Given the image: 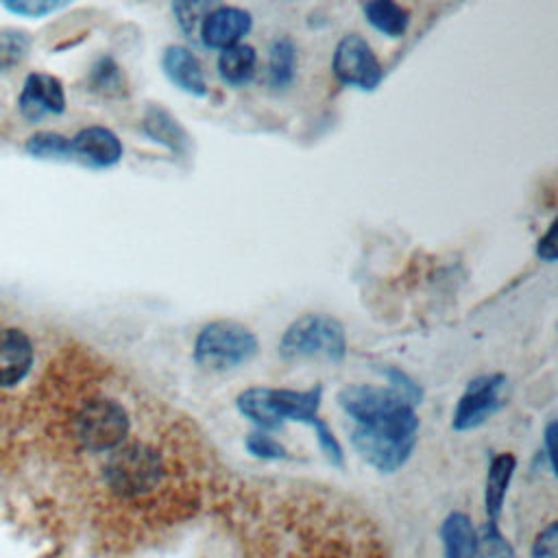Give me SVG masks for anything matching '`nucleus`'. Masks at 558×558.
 I'll use <instances>...</instances> for the list:
<instances>
[{"label":"nucleus","instance_id":"obj_1","mask_svg":"<svg viewBox=\"0 0 558 558\" xmlns=\"http://www.w3.org/2000/svg\"><path fill=\"white\" fill-rule=\"evenodd\" d=\"M338 403L353 421L351 442L355 451L377 471L392 473L405 464L418 432L414 401L395 388L347 386Z\"/></svg>","mask_w":558,"mask_h":558},{"label":"nucleus","instance_id":"obj_2","mask_svg":"<svg viewBox=\"0 0 558 558\" xmlns=\"http://www.w3.org/2000/svg\"><path fill=\"white\" fill-rule=\"evenodd\" d=\"M323 388L290 390V388H246L238 397V410L251 418L262 432L279 429L286 421H299L314 427L318 445L331 464H342V447L318 416Z\"/></svg>","mask_w":558,"mask_h":558},{"label":"nucleus","instance_id":"obj_3","mask_svg":"<svg viewBox=\"0 0 558 558\" xmlns=\"http://www.w3.org/2000/svg\"><path fill=\"white\" fill-rule=\"evenodd\" d=\"M279 353L290 360L320 357L338 362L347 353L344 327L329 314H303L283 331Z\"/></svg>","mask_w":558,"mask_h":558},{"label":"nucleus","instance_id":"obj_4","mask_svg":"<svg viewBox=\"0 0 558 558\" xmlns=\"http://www.w3.org/2000/svg\"><path fill=\"white\" fill-rule=\"evenodd\" d=\"M257 353L255 333L238 320H214L194 340V362L209 371H229Z\"/></svg>","mask_w":558,"mask_h":558},{"label":"nucleus","instance_id":"obj_5","mask_svg":"<svg viewBox=\"0 0 558 558\" xmlns=\"http://www.w3.org/2000/svg\"><path fill=\"white\" fill-rule=\"evenodd\" d=\"M331 72L338 83L347 87H357L362 92H373L384 81L379 59L375 57L368 41L357 33H349L336 44Z\"/></svg>","mask_w":558,"mask_h":558},{"label":"nucleus","instance_id":"obj_6","mask_svg":"<svg viewBox=\"0 0 558 558\" xmlns=\"http://www.w3.org/2000/svg\"><path fill=\"white\" fill-rule=\"evenodd\" d=\"M504 375H482L475 377L466 390L462 392L456 410H453V418L451 425L458 432H466V429H475L482 423H486V418L499 408L501 403V386H504Z\"/></svg>","mask_w":558,"mask_h":558},{"label":"nucleus","instance_id":"obj_7","mask_svg":"<svg viewBox=\"0 0 558 558\" xmlns=\"http://www.w3.org/2000/svg\"><path fill=\"white\" fill-rule=\"evenodd\" d=\"M17 109L28 122H39L48 116H61L65 111L63 83L48 72H31L17 96Z\"/></svg>","mask_w":558,"mask_h":558},{"label":"nucleus","instance_id":"obj_8","mask_svg":"<svg viewBox=\"0 0 558 558\" xmlns=\"http://www.w3.org/2000/svg\"><path fill=\"white\" fill-rule=\"evenodd\" d=\"M70 148H72V161L87 168H96V170L120 163L124 155V146L120 137L111 129L100 124L81 129L74 137H70Z\"/></svg>","mask_w":558,"mask_h":558},{"label":"nucleus","instance_id":"obj_9","mask_svg":"<svg viewBox=\"0 0 558 558\" xmlns=\"http://www.w3.org/2000/svg\"><path fill=\"white\" fill-rule=\"evenodd\" d=\"M251 28H253V15L246 9L220 4L205 17L198 31V39L205 48L225 50L229 46L240 44L242 37L251 33Z\"/></svg>","mask_w":558,"mask_h":558},{"label":"nucleus","instance_id":"obj_10","mask_svg":"<svg viewBox=\"0 0 558 558\" xmlns=\"http://www.w3.org/2000/svg\"><path fill=\"white\" fill-rule=\"evenodd\" d=\"M161 70H163L166 78L181 92L196 96V98H205L209 94V87H207V81L203 74V65L190 48L179 46V44L166 46L161 52Z\"/></svg>","mask_w":558,"mask_h":558},{"label":"nucleus","instance_id":"obj_11","mask_svg":"<svg viewBox=\"0 0 558 558\" xmlns=\"http://www.w3.org/2000/svg\"><path fill=\"white\" fill-rule=\"evenodd\" d=\"M33 364L31 338L17 327L0 329V386H13L26 377Z\"/></svg>","mask_w":558,"mask_h":558},{"label":"nucleus","instance_id":"obj_12","mask_svg":"<svg viewBox=\"0 0 558 558\" xmlns=\"http://www.w3.org/2000/svg\"><path fill=\"white\" fill-rule=\"evenodd\" d=\"M142 131L153 142L166 146L170 153L185 157L192 148V137L181 122L161 105H148L142 118Z\"/></svg>","mask_w":558,"mask_h":558},{"label":"nucleus","instance_id":"obj_13","mask_svg":"<svg viewBox=\"0 0 558 558\" xmlns=\"http://www.w3.org/2000/svg\"><path fill=\"white\" fill-rule=\"evenodd\" d=\"M517 458L512 453H499L490 460L486 473V488H484V510L486 521H497L504 508V499L514 473Z\"/></svg>","mask_w":558,"mask_h":558},{"label":"nucleus","instance_id":"obj_14","mask_svg":"<svg viewBox=\"0 0 558 558\" xmlns=\"http://www.w3.org/2000/svg\"><path fill=\"white\" fill-rule=\"evenodd\" d=\"M257 68V52L248 44H235L220 50L218 76L229 87H244L253 81Z\"/></svg>","mask_w":558,"mask_h":558},{"label":"nucleus","instance_id":"obj_15","mask_svg":"<svg viewBox=\"0 0 558 558\" xmlns=\"http://www.w3.org/2000/svg\"><path fill=\"white\" fill-rule=\"evenodd\" d=\"M440 536L445 558H477V534L466 514L451 512L440 527Z\"/></svg>","mask_w":558,"mask_h":558},{"label":"nucleus","instance_id":"obj_16","mask_svg":"<svg viewBox=\"0 0 558 558\" xmlns=\"http://www.w3.org/2000/svg\"><path fill=\"white\" fill-rule=\"evenodd\" d=\"M364 17L377 33L388 37H403L410 26V11L397 0H366Z\"/></svg>","mask_w":558,"mask_h":558},{"label":"nucleus","instance_id":"obj_17","mask_svg":"<svg viewBox=\"0 0 558 558\" xmlns=\"http://www.w3.org/2000/svg\"><path fill=\"white\" fill-rule=\"evenodd\" d=\"M296 46L290 37H277L268 48V83L275 89H286L296 78Z\"/></svg>","mask_w":558,"mask_h":558},{"label":"nucleus","instance_id":"obj_18","mask_svg":"<svg viewBox=\"0 0 558 558\" xmlns=\"http://www.w3.org/2000/svg\"><path fill=\"white\" fill-rule=\"evenodd\" d=\"M87 89L102 96V98H120L126 92V81H124V72L118 65V61L113 57H100L89 74H87Z\"/></svg>","mask_w":558,"mask_h":558},{"label":"nucleus","instance_id":"obj_19","mask_svg":"<svg viewBox=\"0 0 558 558\" xmlns=\"http://www.w3.org/2000/svg\"><path fill=\"white\" fill-rule=\"evenodd\" d=\"M220 4L222 0H170L177 26L187 39H198L205 17Z\"/></svg>","mask_w":558,"mask_h":558},{"label":"nucleus","instance_id":"obj_20","mask_svg":"<svg viewBox=\"0 0 558 558\" xmlns=\"http://www.w3.org/2000/svg\"><path fill=\"white\" fill-rule=\"evenodd\" d=\"M24 150L35 159L46 161H72L70 137L57 131H37L24 142Z\"/></svg>","mask_w":558,"mask_h":558},{"label":"nucleus","instance_id":"obj_21","mask_svg":"<svg viewBox=\"0 0 558 558\" xmlns=\"http://www.w3.org/2000/svg\"><path fill=\"white\" fill-rule=\"evenodd\" d=\"M31 44L33 39L26 31L2 26L0 28V72L13 70L15 65H20L26 59Z\"/></svg>","mask_w":558,"mask_h":558},{"label":"nucleus","instance_id":"obj_22","mask_svg":"<svg viewBox=\"0 0 558 558\" xmlns=\"http://www.w3.org/2000/svg\"><path fill=\"white\" fill-rule=\"evenodd\" d=\"M477 558H517L508 538L499 532L497 521H486L477 534Z\"/></svg>","mask_w":558,"mask_h":558},{"label":"nucleus","instance_id":"obj_23","mask_svg":"<svg viewBox=\"0 0 558 558\" xmlns=\"http://www.w3.org/2000/svg\"><path fill=\"white\" fill-rule=\"evenodd\" d=\"M74 0H0V4L13 13V15H22V17H46L50 13H57L61 9H65L68 4H72Z\"/></svg>","mask_w":558,"mask_h":558},{"label":"nucleus","instance_id":"obj_24","mask_svg":"<svg viewBox=\"0 0 558 558\" xmlns=\"http://www.w3.org/2000/svg\"><path fill=\"white\" fill-rule=\"evenodd\" d=\"M246 449L262 460H288V449L266 432H253L246 436Z\"/></svg>","mask_w":558,"mask_h":558},{"label":"nucleus","instance_id":"obj_25","mask_svg":"<svg viewBox=\"0 0 558 558\" xmlns=\"http://www.w3.org/2000/svg\"><path fill=\"white\" fill-rule=\"evenodd\" d=\"M532 558H558V523L551 519L532 543Z\"/></svg>","mask_w":558,"mask_h":558},{"label":"nucleus","instance_id":"obj_26","mask_svg":"<svg viewBox=\"0 0 558 558\" xmlns=\"http://www.w3.org/2000/svg\"><path fill=\"white\" fill-rule=\"evenodd\" d=\"M556 231H558V222L554 220L547 229V233L538 240V246H536V255L543 259V262H556L558 257V246H556Z\"/></svg>","mask_w":558,"mask_h":558},{"label":"nucleus","instance_id":"obj_27","mask_svg":"<svg viewBox=\"0 0 558 558\" xmlns=\"http://www.w3.org/2000/svg\"><path fill=\"white\" fill-rule=\"evenodd\" d=\"M554 438H556V423H549V427H547V432H545V442H547V458H549L551 471H556V447H554Z\"/></svg>","mask_w":558,"mask_h":558}]
</instances>
